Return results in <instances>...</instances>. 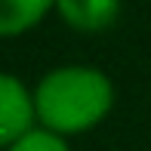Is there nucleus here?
Wrapping results in <instances>:
<instances>
[{
  "label": "nucleus",
  "instance_id": "obj_1",
  "mask_svg": "<svg viewBox=\"0 0 151 151\" xmlns=\"http://www.w3.org/2000/svg\"><path fill=\"white\" fill-rule=\"evenodd\" d=\"M34 120L50 133L71 139L96 129L114 108V83L96 65H56L31 86Z\"/></svg>",
  "mask_w": 151,
  "mask_h": 151
},
{
  "label": "nucleus",
  "instance_id": "obj_2",
  "mask_svg": "<svg viewBox=\"0 0 151 151\" xmlns=\"http://www.w3.org/2000/svg\"><path fill=\"white\" fill-rule=\"evenodd\" d=\"M34 127L37 120L31 86L16 74L0 71V151H9Z\"/></svg>",
  "mask_w": 151,
  "mask_h": 151
},
{
  "label": "nucleus",
  "instance_id": "obj_3",
  "mask_svg": "<svg viewBox=\"0 0 151 151\" xmlns=\"http://www.w3.org/2000/svg\"><path fill=\"white\" fill-rule=\"evenodd\" d=\"M56 12L71 31L102 34L117 25V19L123 16V6L114 0H62V3H56Z\"/></svg>",
  "mask_w": 151,
  "mask_h": 151
},
{
  "label": "nucleus",
  "instance_id": "obj_4",
  "mask_svg": "<svg viewBox=\"0 0 151 151\" xmlns=\"http://www.w3.org/2000/svg\"><path fill=\"white\" fill-rule=\"evenodd\" d=\"M56 9L46 0H0V37H22Z\"/></svg>",
  "mask_w": 151,
  "mask_h": 151
},
{
  "label": "nucleus",
  "instance_id": "obj_5",
  "mask_svg": "<svg viewBox=\"0 0 151 151\" xmlns=\"http://www.w3.org/2000/svg\"><path fill=\"white\" fill-rule=\"evenodd\" d=\"M9 151H71V145H68V139L50 133V129L34 127V129H28V133H25Z\"/></svg>",
  "mask_w": 151,
  "mask_h": 151
}]
</instances>
